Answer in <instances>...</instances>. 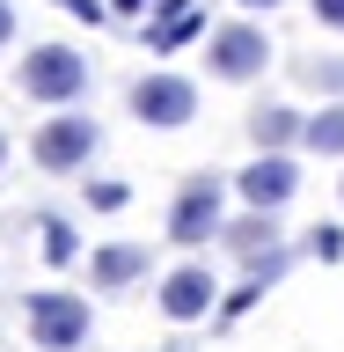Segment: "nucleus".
<instances>
[{
  "label": "nucleus",
  "instance_id": "nucleus-15",
  "mask_svg": "<svg viewBox=\"0 0 344 352\" xmlns=\"http://www.w3.org/2000/svg\"><path fill=\"white\" fill-rule=\"evenodd\" d=\"M308 257L337 264V257H344V228H315V235H308Z\"/></svg>",
  "mask_w": 344,
  "mask_h": 352
},
{
  "label": "nucleus",
  "instance_id": "nucleus-16",
  "mask_svg": "<svg viewBox=\"0 0 344 352\" xmlns=\"http://www.w3.org/2000/svg\"><path fill=\"white\" fill-rule=\"evenodd\" d=\"M125 184H88V206H95V213H117V206H125Z\"/></svg>",
  "mask_w": 344,
  "mask_h": 352
},
{
  "label": "nucleus",
  "instance_id": "nucleus-23",
  "mask_svg": "<svg viewBox=\"0 0 344 352\" xmlns=\"http://www.w3.org/2000/svg\"><path fill=\"white\" fill-rule=\"evenodd\" d=\"M117 8H139V0H117Z\"/></svg>",
  "mask_w": 344,
  "mask_h": 352
},
{
  "label": "nucleus",
  "instance_id": "nucleus-10",
  "mask_svg": "<svg viewBox=\"0 0 344 352\" xmlns=\"http://www.w3.org/2000/svg\"><path fill=\"white\" fill-rule=\"evenodd\" d=\"M205 30V8L198 0H161V22H147V52H176Z\"/></svg>",
  "mask_w": 344,
  "mask_h": 352
},
{
  "label": "nucleus",
  "instance_id": "nucleus-3",
  "mask_svg": "<svg viewBox=\"0 0 344 352\" xmlns=\"http://www.w3.org/2000/svg\"><path fill=\"white\" fill-rule=\"evenodd\" d=\"M220 228H227V184H220V176H191V184L176 191V206H169V242L198 250V242L220 235Z\"/></svg>",
  "mask_w": 344,
  "mask_h": 352
},
{
  "label": "nucleus",
  "instance_id": "nucleus-8",
  "mask_svg": "<svg viewBox=\"0 0 344 352\" xmlns=\"http://www.w3.org/2000/svg\"><path fill=\"white\" fill-rule=\"evenodd\" d=\"M213 272H205V264H183V272H169V279H161V316H169V323H198V316H205V308H213Z\"/></svg>",
  "mask_w": 344,
  "mask_h": 352
},
{
  "label": "nucleus",
  "instance_id": "nucleus-13",
  "mask_svg": "<svg viewBox=\"0 0 344 352\" xmlns=\"http://www.w3.org/2000/svg\"><path fill=\"white\" fill-rule=\"evenodd\" d=\"M315 154H344V103H330V110H315L308 118V132H301Z\"/></svg>",
  "mask_w": 344,
  "mask_h": 352
},
{
  "label": "nucleus",
  "instance_id": "nucleus-19",
  "mask_svg": "<svg viewBox=\"0 0 344 352\" xmlns=\"http://www.w3.org/2000/svg\"><path fill=\"white\" fill-rule=\"evenodd\" d=\"M59 8H73L81 22H103V8H95V0H59Z\"/></svg>",
  "mask_w": 344,
  "mask_h": 352
},
{
  "label": "nucleus",
  "instance_id": "nucleus-21",
  "mask_svg": "<svg viewBox=\"0 0 344 352\" xmlns=\"http://www.w3.org/2000/svg\"><path fill=\"white\" fill-rule=\"evenodd\" d=\"M0 169H8V140H0Z\"/></svg>",
  "mask_w": 344,
  "mask_h": 352
},
{
  "label": "nucleus",
  "instance_id": "nucleus-20",
  "mask_svg": "<svg viewBox=\"0 0 344 352\" xmlns=\"http://www.w3.org/2000/svg\"><path fill=\"white\" fill-rule=\"evenodd\" d=\"M15 37V8H8V0H0V44Z\"/></svg>",
  "mask_w": 344,
  "mask_h": 352
},
{
  "label": "nucleus",
  "instance_id": "nucleus-22",
  "mask_svg": "<svg viewBox=\"0 0 344 352\" xmlns=\"http://www.w3.org/2000/svg\"><path fill=\"white\" fill-rule=\"evenodd\" d=\"M249 8H271V0H249Z\"/></svg>",
  "mask_w": 344,
  "mask_h": 352
},
{
  "label": "nucleus",
  "instance_id": "nucleus-7",
  "mask_svg": "<svg viewBox=\"0 0 344 352\" xmlns=\"http://www.w3.org/2000/svg\"><path fill=\"white\" fill-rule=\"evenodd\" d=\"M235 191L249 198V206H257V213H279L286 198L301 191V169H293V162H286V154H257V162H249V169L235 176Z\"/></svg>",
  "mask_w": 344,
  "mask_h": 352
},
{
  "label": "nucleus",
  "instance_id": "nucleus-17",
  "mask_svg": "<svg viewBox=\"0 0 344 352\" xmlns=\"http://www.w3.org/2000/svg\"><path fill=\"white\" fill-rule=\"evenodd\" d=\"M315 88H344V59H330V66H315Z\"/></svg>",
  "mask_w": 344,
  "mask_h": 352
},
{
  "label": "nucleus",
  "instance_id": "nucleus-6",
  "mask_svg": "<svg viewBox=\"0 0 344 352\" xmlns=\"http://www.w3.org/2000/svg\"><path fill=\"white\" fill-rule=\"evenodd\" d=\"M30 338L44 352H73L88 338V301L81 294H30Z\"/></svg>",
  "mask_w": 344,
  "mask_h": 352
},
{
  "label": "nucleus",
  "instance_id": "nucleus-4",
  "mask_svg": "<svg viewBox=\"0 0 344 352\" xmlns=\"http://www.w3.org/2000/svg\"><path fill=\"white\" fill-rule=\"evenodd\" d=\"M205 66H213L220 81H257L264 66H271V37H264L257 22H220L213 44H205Z\"/></svg>",
  "mask_w": 344,
  "mask_h": 352
},
{
  "label": "nucleus",
  "instance_id": "nucleus-12",
  "mask_svg": "<svg viewBox=\"0 0 344 352\" xmlns=\"http://www.w3.org/2000/svg\"><path fill=\"white\" fill-rule=\"evenodd\" d=\"M301 132H308V118H301V110H286V103H271V110H257V118H249L257 154H286V140H301Z\"/></svg>",
  "mask_w": 344,
  "mask_h": 352
},
{
  "label": "nucleus",
  "instance_id": "nucleus-14",
  "mask_svg": "<svg viewBox=\"0 0 344 352\" xmlns=\"http://www.w3.org/2000/svg\"><path fill=\"white\" fill-rule=\"evenodd\" d=\"M37 235H44V264H73V257H81V242H73V228H66L59 213H44Z\"/></svg>",
  "mask_w": 344,
  "mask_h": 352
},
{
  "label": "nucleus",
  "instance_id": "nucleus-11",
  "mask_svg": "<svg viewBox=\"0 0 344 352\" xmlns=\"http://www.w3.org/2000/svg\"><path fill=\"white\" fill-rule=\"evenodd\" d=\"M88 272H95V286L117 294V286H132L139 272H147V250H139V242H103V250L88 257Z\"/></svg>",
  "mask_w": 344,
  "mask_h": 352
},
{
  "label": "nucleus",
  "instance_id": "nucleus-2",
  "mask_svg": "<svg viewBox=\"0 0 344 352\" xmlns=\"http://www.w3.org/2000/svg\"><path fill=\"white\" fill-rule=\"evenodd\" d=\"M103 147V125L95 118H81V110H59L51 125L30 140V154H37V169H51V176H73V169H88V154Z\"/></svg>",
  "mask_w": 344,
  "mask_h": 352
},
{
  "label": "nucleus",
  "instance_id": "nucleus-9",
  "mask_svg": "<svg viewBox=\"0 0 344 352\" xmlns=\"http://www.w3.org/2000/svg\"><path fill=\"white\" fill-rule=\"evenodd\" d=\"M220 235H227V250H235V257L249 264V272L279 257V228H271V213H257V206H249V220H235V228H220Z\"/></svg>",
  "mask_w": 344,
  "mask_h": 352
},
{
  "label": "nucleus",
  "instance_id": "nucleus-18",
  "mask_svg": "<svg viewBox=\"0 0 344 352\" xmlns=\"http://www.w3.org/2000/svg\"><path fill=\"white\" fill-rule=\"evenodd\" d=\"M315 15H323L330 30H344V0H315Z\"/></svg>",
  "mask_w": 344,
  "mask_h": 352
},
{
  "label": "nucleus",
  "instance_id": "nucleus-1",
  "mask_svg": "<svg viewBox=\"0 0 344 352\" xmlns=\"http://www.w3.org/2000/svg\"><path fill=\"white\" fill-rule=\"evenodd\" d=\"M15 88L30 103H73L88 96V59L73 44H30V59L15 66Z\"/></svg>",
  "mask_w": 344,
  "mask_h": 352
},
{
  "label": "nucleus",
  "instance_id": "nucleus-5",
  "mask_svg": "<svg viewBox=\"0 0 344 352\" xmlns=\"http://www.w3.org/2000/svg\"><path fill=\"white\" fill-rule=\"evenodd\" d=\"M132 118L154 132H176L198 118V88L183 74H147V81H132Z\"/></svg>",
  "mask_w": 344,
  "mask_h": 352
}]
</instances>
